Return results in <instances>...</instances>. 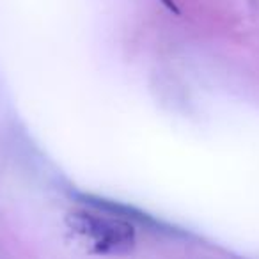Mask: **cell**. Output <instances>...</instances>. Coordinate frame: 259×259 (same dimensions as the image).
I'll return each instance as SVG.
<instances>
[{
  "label": "cell",
  "instance_id": "1",
  "mask_svg": "<svg viewBox=\"0 0 259 259\" xmlns=\"http://www.w3.org/2000/svg\"><path fill=\"white\" fill-rule=\"evenodd\" d=\"M66 224L89 243L91 250L105 255L128 254L135 247L132 222L105 209H76L66 215Z\"/></svg>",
  "mask_w": 259,
  "mask_h": 259
},
{
  "label": "cell",
  "instance_id": "2",
  "mask_svg": "<svg viewBox=\"0 0 259 259\" xmlns=\"http://www.w3.org/2000/svg\"><path fill=\"white\" fill-rule=\"evenodd\" d=\"M163 2H165V4L169 6L170 9H174V11H176V8H174V4H172V2H170V0H163Z\"/></svg>",
  "mask_w": 259,
  "mask_h": 259
}]
</instances>
